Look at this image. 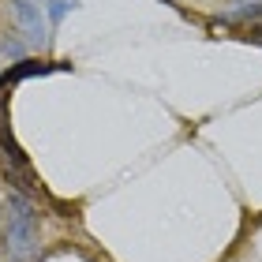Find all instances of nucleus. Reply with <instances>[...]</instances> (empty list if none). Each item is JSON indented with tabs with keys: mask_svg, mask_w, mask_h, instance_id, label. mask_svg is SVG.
Masks as SVG:
<instances>
[{
	"mask_svg": "<svg viewBox=\"0 0 262 262\" xmlns=\"http://www.w3.org/2000/svg\"><path fill=\"white\" fill-rule=\"evenodd\" d=\"M8 244L15 251H30L34 247V210L23 199H11V206H8Z\"/></svg>",
	"mask_w": 262,
	"mask_h": 262,
	"instance_id": "obj_1",
	"label": "nucleus"
},
{
	"mask_svg": "<svg viewBox=\"0 0 262 262\" xmlns=\"http://www.w3.org/2000/svg\"><path fill=\"white\" fill-rule=\"evenodd\" d=\"M15 19L30 45H45V0H15Z\"/></svg>",
	"mask_w": 262,
	"mask_h": 262,
	"instance_id": "obj_2",
	"label": "nucleus"
},
{
	"mask_svg": "<svg viewBox=\"0 0 262 262\" xmlns=\"http://www.w3.org/2000/svg\"><path fill=\"white\" fill-rule=\"evenodd\" d=\"M45 71H53V64H19V68H11L4 79H0V90L11 86V82H19V79H27V75H45Z\"/></svg>",
	"mask_w": 262,
	"mask_h": 262,
	"instance_id": "obj_3",
	"label": "nucleus"
},
{
	"mask_svg": "<svg viewBox=\"0 0 262 262\" xmlns=\"http://www.w3.org/2000/svg\"><path fill=\"white\" fill-rule=\"evenodd\" d=\"M71 4H75V0H49V4H45V11H49V23H60V19L68 15Z\"/></svg>",
	"mask_w": 262,
	"mask_h": 262,
	"instance_id": "obj_4",
	"label": "nucleus"
}]
</instances>
